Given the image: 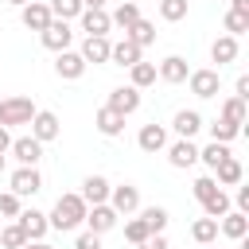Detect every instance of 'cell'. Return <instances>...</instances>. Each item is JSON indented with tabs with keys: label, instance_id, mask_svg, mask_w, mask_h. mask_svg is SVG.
I'll list each match as a JSON object with an SVG mask.
<instances>
[{
	"label": "cell",
	"instance_id": "836d02e7",
	"mask_svg": "<svg viewBox=\"0 0 249 249\" xmlns=\"http://www.w3.org/2000/svg\"><path fill=\"white\" fill-rule=\"evenodd\" d=\"M47 8H51V16L54 19H78V12H82V0H47Z\"/></svg>",
	"mask_w": 249,
	"mask_h": 249
},
{
	"label": "cell",
	"instance_id": "4316f807",
	"mask_svg": "<svg viewBox=\"0 0 249 249\" xmlns=\"http://www.w3.org/2000/svg\"><path fill=\"white\" fill-rule=\"evenodd\" d=\"M128 86H136V89H148V86H156V66L152 62H132L128 66Z\"/></svg>",
	"mask_w": 249,
	"mask_h": 249
},
{
	"label": "cell",
	"instance_id": "8992f818",
	"mask_svg": "<svg viewBox=\"0 0 249 249\" xmlns=\"http://www.w3.org/2000/svg\"><path fill=\"white\" fill-rule=\"evenodd\" d=\"M109 206H113L121 218L136 214V210H140V187H132V183H117V187H109Z\"/></svg>",
	"mask_w": 249,
	"mask_h": 249
},
{
	"label": "cell",
	"instance_id": "cb8c5ba5",
	"mask_svg": "<svg viewBox=\"0 0 249 249\" xmlns=\"http://www.w3.org/2000/svg\"><path fill=\"white\" fill-rule=\"evenodd\" d=\"M93 124H97V132H101V136H121V132H124V117H121L117 109H109V105H101V109H97Z\"/></svg>",
	"mask_w": 249,
	"mask_h": 249
},
{
	"label": "cell",
	"instance_id": "7dc6e473",
	"mask_svg": "<svg viewBox=\"0 0 249 249\" xmlns=\"http://www.w3.org/2000/svg\"><path fill=\"white\" fill-rule=\"evenodd\" d=\"M19 249H54V245H47V241H23Z\"/></svg>",
	"mask_w": 249,
	"mask_h": 249
},
{
	"label": "cell",
	"instance_id": "6da1fadb",
	"mask_svg": "<svg viewBox=\"0 0 249 249\" xmlns=\"http://www.w3.org/2000/svg\"><path fill=\"white\" fill-rule=\"evenodd\" d=\"M47 222H51V230H62V233L82 230V222H86V198L78 191L74 195H58L54 206H51V214H47Z\"/></svg>",
	"mask_w": 249,
	"mask_h": 249
},
{
	"label": "cell",
	"instance_id": "681fc988",
	"mask_svg": "<svg viewBox=\"0 0 249 249\" xmlns=\"http://www.w3.org/2000/svg\"><path fill=\"white\" fill-rule=\"evenodd\" d=\"M4 4H12V8H23V4H27V0H4Z\"/></svg>",
	"mask_w": 249,
	"mask_h": 249
},
{
	"label": "cell",
	"instance_id": "5bb4252c",
	"mask_svg": "<svg viewBox=\"0 0 249 249\" xmlns=\"http://www.w3.org/2000/svg\"><path fill=\"white\" fill-rule=\"evenodd\" d=\"M109 109H117L121 117H132L136 109H140V89L136 86H117V89H109V101H105Z\"/></svg>",
	"mask_w": 249,
	"mask_h": 249
},
{
	"label": "cell",
	"instance_id": "7c38bea8",
	"mask_svg": "<svg viewBox=\"0 0 249 249\" xmlns=\"http://www.w3.org/2000/svg\"><path fill=\"white\" fill-rule=\"evenodd\" d=\"M12 222H19V230L27 233V241H43V237L51 233V222H47V214H43V210H35V206H31V210H19Z\"/></svg>",
	"mask_w": 249,
	"mask_h": 249
},
{
	"label": "cell",
	"instance_id": "7a4b0ae2",
	"mask_svg": "<svg viewBox=\"0 0 249 249\" xmlns=\"http://www.w3.org/2000/svg\"><path fill=\"white\" fill-rule=\"evenodd\" d=\"M35 101L31 97H4L0 101V124L4 128H19V124H31V117H35Z\"/></svg>",
	"mask_w": 249,
	"mask_h": 249
},
{
	"label": "cell",
	"instance_id": "7bdbcfd3",
	"mask_svg": "<svg viewBox=\"0 0 249 249\" xmlns=\"http://www.w3.org/2000/svg\"><path fill=\"white\" fill-rule=\"evenodd\" d=\"M136 249H167V237H163V233H148Z\"/></svg>",
	"mask_w": 249,
	"mask_h": 249
},
{
	"label": "cell",
	"instance_id": "f6af8a7d",
	"mask_svg": "<svg viewBox=\"0 0 249 249\" xmlns=\"http://www.w3.org/2000/svg\"><path fill=\"white\" fill-rule=\"evenodd\" d=\"M233 202H237V210H241V214H249V187H241V183H237V198H233Z\"/></svg>",
	"mask_w": 249,
	"mask_h": 249
},
{
	"label": "cell",
	"instance_id": "f1b7e54d",
	"mask_svg": "<svg viewBox=\"0 0 249 249\" xmlns=\"http://www.w3.org/2000/svg\"><path fill=\"white\" fill-rule=\"evenodd\" d=\"M191 237H195L198 245H214V241H218V218H206V214H202V218L191 226Z\"/></svg>",
	"mask_w": 249,
	"mask_h": 249
},
{
	"label": "cell",
	"instance_id": "44dd1931",
	"mask_svg": "<svg viewBox=\"0 0 249 249\" xmlns=\"http://www.w3.org/2000/svg\"><path fill=\"white\" fill-rule=\"evenodd\" d=\"M109 187H113V183H109L105 175H86L78 195L86 198V206H97V202H109Z\"/></svg>",
	"mask_w": 249,
	"mask_h": 249
},
{
	"label": "cell",
	"instance_id": "8fae6325",
	"mask_svg": "<svg viewBox=\"0 0 249 249\" xmlns=\"http://www.w3.org/2000/svg\"><path fill=\"white\" fill-rule=\"evenodd\" d=\"M8 183H12L8 191H16L19 198H31V195L43 191V175H39V167H16Z\"/></svg>",
	"mask_w": 249,
	"mask_h": 249
},
{
	"label": "cell",
	"instance_id": "4fadbf2b",
	"mask_svg": "<svg viewBox=\"0 0 249 249\" xmlns=\"http://www.w3.org/2000/svg\"><path fill=\"white\" fill-rule=\"evenodd\" d=\"M54 16H51V8H47V0H27L23 8H19V23L27 27V31H43L47 23H51Z\"/></svg>",
	"mask_w": 249,
	"mask_h": 249
},
{
	"label": "cell",
	"instance_id": "60d3db41",
	"mask_svg": "<svg viewBox=\"0 0 249 249\" xmlns=\"http://www.w3.org/2000/svg\"><path fill=\"white\" fill-rule=\"evenodd\" d=\"M19 210H23V198H19L16 191H4V195H0V218H16Z\"/></svg>",
	"mask_w": 249,
	"mask_h": 249
},
{
	"label": "cell",
	"instance_id": "9c48e42d",
	"mask_svg": "<svg viewBox=\"0 0 249 249\" xmlns=\"http://www.w3.org/2000/svg\"><path fill=\"white\" fill-rule=\"evenodd\" d=\"M117 222H121V214H117L109 202H97V206H86V222H82V226H86L89 233H109Z\"/></svg>",
	"mask_w": 249,
	"mask_h": 249
},
{
	"label": "cell",
	"instance_id": "8d00e7d4",
	"mask_svg": "<svg viewBox=\"0 0 249 249\" xmlns=\"http://www.w3.org/2000/svg\"><path fill=\"white\" fill-rule=\"evenodd\" d=\"M27 241V233L19 230V222H8L4 230H0V249H19Z\"/></svg>",
	"mask_w": 249,
	"mask_h": 249
},
{
	"label": "cell",
	"instance_id": "ac0fdd59",
	"mask_svg": "<svg viewBox=\"0 0 249 249\" xmlns=\"http://www.w3.org/2000/svg\"><path fill=\"white\" fill-rule=\"evenodd\" d=\"M78 19H82V31L86 35H109L113 31V19H109L105 8H82Z\"/></svg>",
	"mask_w": 249,
	"mask_h": 249
},
{
	"label": "cell",
	"instance_id": "5b68a950",
	"mask_svg": "<svg viewBox=\"0 0 249 249\" xmlns=\"http://www.w3.org/2000/svg\"><path fill=\"white\" fill-rule=\"evenodd\" d=\"M167 163L171 167H179V171H187V167H195L198 163V144L195 140H183V136H175V140H167Z\"/></svg>",
	"mask_w": 249,
	"mask_h": 249
},
{
	"label": "cell",
	"instance_id": "f35d334b",
	"mask_svg": "<svg viewBox=\"0 0 249 249\" xmlns=\"http://www.w3.org/2000/svg\"><path fill=\"white\" fill-rule=\"evenodd\" d=\"M148 233H152V230H148V222H144V218H132V214H128V222H124V241L140 245V241H144Z\"/></svg>",
	"mask_w": 249,
	"mask_h": 249
},
{
	"label": "cell",
	"instance_id": "603a6c76",
	"mask_svg": "<svg viewBox=\"0 0 249 249\" xmlns=\"http://www.w3.org/2000/svg\"><path fill=\"white\" fill-rule=\"evenodd\" d=\"M210 175L218 179V187H237V183H241V175H245V167H241V160L230 152V156H226V160H222Z\"/></svg>",
	"mask_w": 249,
	"mask_h": 249
},
{
	"label": "cell",
	"instance_id": "ab89813d",
	"mask_svg": "<svg viewBox=\"0 0 249 249\" xmlns=\"http://www.w3.org/2000/svg\"><path fill=\"white\" fill-rule=\"evenodd\" d=\"M226 210H230V195H226V191H218L214 198L202 202V214H206V218H222Z\"/></svg>",
	"mask_w": 249,
	"mask_h": 249
},
{
	"label": "cell",
	"instance_id": "ba28073f",
	"mask_svg": "<svg viewBox=\"0 0 249 249\" xmlns=\"http://www.w3.org/2000/svg\"><path fill=\"white\" fill-rule=\"evenodd\" d=\"M58 132H62L58 113H51V109H35V117H31V136H35L39 144H51V140H58Z\"/></svg>",
	"mask_w": 249,
	"mask_h": 249
},
{
	"label": "cell",
	"instance_id": "e0dca14e",
	"mask_svg": "<svg viewBox=\"0 0 249 249\" xmlns=\"http://www.w3.org/2000/svg\"><path fill=\"white\" fill-rule=\"evenodd\" d=\"M218 233L222 237H230V241H241L245 233H249V214H241V210H226L222 218H218Z\"/></svg>",
	"mask_w": 249,
	"mask_h": 249
},
{
	"label": "cell",
	"instance_id": "816d5d0a",
	"mask_svg": "<svg viewBox=\"0 0 249 249\" xmlns=\"http://www.w3.org/2000/svg\"><path fill=\"white\" fill-rule=\"evenodd\" d=\"M202 249H214V245H202Z\"/></svg>",
	"mask_w": 249,
	"mask_h": 249
},
{
	"label": "cell",
	"instance_id": "d590c367",
	"mask_svg": "<svg viewBox=\"0 0 249 249\" xmlns=\"http://www.w3.org/2000/svg\"><path fill=\"white\" fill-rule=\"evenodd\" d=\"M140 218L148 222V230H152V233H163V230H167V210H163V206H144V210H140Z\"/></svg>",
	"mask_w": 249,
	"mask_h": 249
},
{
	"label": "cell",
	"instance_id": "83f0119b",
	"mask_svg": "<svg viewBox=\"0 0 249 249\" xmlns=\"http://www.w3.org/2000/svg\"><path fill=\"white\" fill-rule=\"evenodd\" d=\"M109 19H113V27H121V31H128L136 19H140V8L132 4V0H124V4H117L113 12H109Z\"/></svg>",
	"mask_w": 249,
	"mask_h": 249
},
{
	"label": "cell",
	"instance_id": "c3c4849f",
	"mask_svg": "<svg viewBox=\"0 0 249 249\" xmlns=\"http://www.w3.org/2000/svg\"><path fill=\"white\" fill-rule=\"evenodd\" d=\"M109 0H82V8H105Z\"/></svg>",
	"mask_w": 249,
	"mask_h": 249
},
{
	"label": "cell",
	"instance_id": "f907efd6",
	"mask_svg": "<svg viewBox=\"0 0 249 249\" xmlns=\"http://www.w3.org/2000/svg\"><path fill=\"white\" fill-rule=\"evenodd\" d=\"M0 175H4V152H0Z\"/></svg>",
	"mask_w": 249,
	"mask_h": 249
},
{
	"label": "cell",
	"instance_id": "e575fe53",
	"mask_svg": "<svg viewBox=\"0 0 249 249\" xmlns=\"http://www.w3.org/2000/svg\"><path fill=\"white\" fill-rule=\"evenodd\" d=\"M191 191H195V198H198V206H202V202H206V198H214L222 187H218V179H214V175H198Z\"/></svg>",
	"mask_w": 249,
	"mask_h": 249
},
{
	"label": "cell",
	"instance_id": "d6986e66",
	"mask_svg": "<svg viewBox=\"0 0 249 249\" xmlns=\"http://www.w3.org/2000/svg\"><path fill=\"white\" fill-rule=\"evenodd\" d=\"M109 47H113V39L109 35H86L82 39V58L86 62H93V66H101V62H109Z\"/></svg>",
	"mask_w": 249,
	"mask_h": 249
},
{
	"label": "cell",
	"instance_id": "3957f363",
	"mask_svg": "<svg viewBox=\"0 0 249 249\" xmlns=\"http://www.w3.org/2000/svg\"><path fill=\"white\" fill-rule=\"evenodd\" d=\"M187 86H191V93H195L198 101H210V97H218L222 78H218V70L202 66V70H191V74H187Z\"/></svg>",
	"mask_w": 249,
	"mask_h": 249
},
{
	"label": "cell",
	"instance_id": "ee69618b",
	"mask_svg": "<svg viewBox=\"0 0 249 249\" xmlns=\"http://www.w3.org/2000/svg\"><path fill=\"white\" fill-rule=\"evenodd\" d=\"M233 97H241V101H249V74H241V78L233 82Z\"/></svg>",
	"mask_w": 249,
	"mask_h": 249
},
{
	"label": "cell",
	"instance_id": "bcb514c9",
	"mask_svg": "<svg viewBox=\"0 0 249 249\" xmlns=\"http://www.w3.org/2000/svg\"><path fill=\"white\" fill-rule=\"evenodd\" d=\"M8 144H12V128L0 124V152H4V156H8Z\"/></svg>",
	"mask_w": 249,
	"mask_h": 249
},
{
	"label": "cell",
	"instance_id": "b9f144b4",
	"mask_svg": "<svg viewBox=\"0 0 249 249\" xmlns=\"http://www.w3.org/2000/svg\"><path fill=\"white\" fill-rule=\"evenodd\" d=\"M74 249H101V233H89V230H82V233L74 237Z\"/></svg>",
	"mask_w": 249,
	"mask_h": 249
},
{
	"label": "cell",
	"instance_id": "4dcf8cb0",
	"mask_svg": "<svg viewBox=\"0 0 249 249\" xmlns=\"http://www.w3.org/2000/svg\"><path fill=\"white\" fill-rule=\"evenodd\" d=\"M222 27H226V35H245L249 31V12H237V8H230L226 16H222Z\"/></svg>",
	"mask_w": 249,
	"mask_h": 249
},
{
	"label": "cell",
	"instance_id": "484cf974",
	"mask_svg": "<svg viewBox=\"0 0 249 249\" xmlns=\"http://www.w3.org/2000/svg\"><path fill=\"white\" fill-rule=\"evenodd\" d=\"M124 39H132V43H136V47L144 51V47H152V43H156V23L140 16V19H136V23H132V27L124 31Z\"/></svg>",
	"mask_w": 249,
	"mask_h": 249
},
{
	"label": "cell",
	"instance_id": "52a82bcc",
	"mask_svg": "<svg viewBox=\"0 0 249 249\" xmlns=\"http://www.w3.org/2000/svg\"><path fill=\"white\" fill-rule=\"evenodd\" d=\"M39 43H43L47 51H54V54H58V51H66V47L74 43V31H70V23H66V19H51V23L39 31Z\"/></svg>",
	"mask_w": 249,
	"mask_h": 249
},
{
	"label": "cell",
	"instance_id": "74e56055",
	"mask_svg": "<svg viewBox=\"0 0 249 249\" xmlns=\"http://www.w3.org/2000/svg\"><path fill=\"white\" fill-rule=\"evenodd\" d=\"M160 19H167V23L187 19V0H160Z\"/></svg>",
	"mask_w": 249,
	"mask_h": 249
},
{
	"label": "cell",
	"instance_id": "7402d4cb",
	"mask_svg": "<svg viewBox=\"0 0 249 249\" xmlns=\"http://www.w3.org/2000/svg\"><path fill=\"white\" fill-rule=\"evenodd\" d=\"M140 58H144V51H140L132 39H117V43L109 47V62H113V66H124V70H128V66L140 62Z\"/></svg>",
	"mask_w": 249,
	"mask_h": 249
},
{
	"label": "cell",
	"instance_id": "2e32d148",
	"mask_svg": "<svg viewBox=\"0 0 249 249\" xmlns=\"http://www.w3.org/2000/svg\"><path fill=\"white\" fill-rule=\"evenodd\" d=\"M136 144H140V152H148V156H156V152H163L167 148V124H144L140 132H136Z\"/></svg>",
	"mask_w": 249,
	"mask_h": 249
},
{
	"label": "cell",
	"instance_id": "30bf717a",
	"mask_svg": "<svg viewBox=\"0 0 249 249\" xmlns=\"http://www.w3.org/2000/svg\"><path fill=\"white\" fill-rule=\"evenodd\" d=\"M86 66H89V62H86L78 51H70V47L54 54V74H58L62 82H78V78L86 74Z\"/></svg>",
	"mask_w": 249,
	"mask_h": 249
},
{
	"label": "cell",
	"instance_id": "d6a6232c",
	"mask_svg": "<svg viewBox=\"0 0 249 249\" xmlns=\"http://www.w3.org/2000/svg\"><path fill=\"white\" fill-rule=\"evenodd\" d=\"M241 132H245L241 124H230V121H222V117L210 124V140H218V144H230V140H237Z\"/></svg>",
	"mask_w": 249,
	"mask_h": 249
},
{
	"label": "cell",
	"instance_id": "9a60e30c",
	"mask_svg": "<svg viewBox=\"0 0 249 249\" xmlns=\"http://www.w3.org/2000/svg\"><path fill=\"white\" fill-rule=\"evenodd\" d=\"M187 74H191V66H187V58H183V54H167V58L156 66V78H160V82H167V86L187 82Z\"/></svg>",
	"mask_w": 249,
	"mask_h": 249
},
{
	"label": "cell",
	"instance_id": "1f68e13d",
	"mask_svg": "<svg viewBox=\"0 0 249 249\" xmlns=\"http://www.w3.org/2000/svg\"><path fill=\"white\" fill-rule=\"evenodd\" d=\"M245 105H249V101H241V97H226V101H222V121H230V124H241V128H245V113H249Z\"/></svg>",
	"mask_w": 249,
	"mask_h": 249
},
{
	"label": "cell",
	"instance_id": "277c9868",
	"mask_svg": "<svg viewBox=\"0 0 249 249\" xmlns=\"http://www.w3.org/2000/svg\"><path fill=\"white\" fill-rule=\"evenodd\" d=\"M8 152H12V160L19 167H39V160H43V144L35 136H12Z\"/></svg>",
	"mask_w": 249,
	"mask_h": 249
},
{
	"label": "cell",
	"instance_id": "ffe728a7",
	"mask_svg": "<svg viewBox=\"0 0 249 249\" xmlns=\"http://www.w3.org/2000/svg\"><path fill=\"white\" fill-rule=\"evenodd\" d=\"M198 128H202V113H198V109H179V113L171 117V132L183 136V140H195Z\"/></svg>",
	"mask_w": 249,
	"mask_h": 249
},
{
	"label": "cell",
	"instance_id": "f546056e",
	"mask_svg": "<svg viewBox=\"0 0 249 249\" xmlns=\"http://www.w3.org/2000/svg\"><path fill=\"white\" fill-rule=\"evenodd\" d=\"M226 156H230V144H218V140H210L206 148H198V163H206V171H214Z\"/></svg>",
	"mask_w": 249,
	"mask_h": 249
},
{
	"label": "cell",
	"instance_id": "d4e9b609",
	"mask_svg": "<svg viewBox=\"0 0 249 249\" xmlns=\"http://www.w3.org/2000/svg\"><path fill=\"white\" fill-rule=\"evenodd\" d=\"M233 58H237V39H233V35H218V39L210 43V62L226 66V62H233Z\"/></svg>",
	"mask_w": 249,
	"mask_h": 249
}]
</instances>
